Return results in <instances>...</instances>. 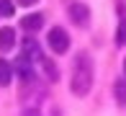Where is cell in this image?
I'll return each instance as SVG.
<instances>
[{
    "label": "cell",
    "mask_w": 126,
    "mask_h": 116,
    "mask_svg": "<svg viewBox=\"0 0 126 116\" xmlns=\"http://www.w3.org/2000/svg\"><path fill=\"white\" fill-rule=\"evenodd\" d=\"M113 41H116V46H124V44H126V18H121V21H118L116 39H113Z\"/></svg>",
    "instance_id": "obj_11"
},
{
    "label": "cell",
    "mask_w": 126,
    "mask_h": 116,
    "mask_svg": "<svg viewBox=\"0 0 126 116\" xmlns=\"http://www.w3.org/2000/svg\"><path fill=\"white\" fill-rule=\"evenodd\" d=\"M93 59L85 52H80L72 62V80H70V90L75 98H85L93 88Z\"/></svg>",
    "instance_id": "obj_1"
},
{
    "label": "cell",
    "mask_w": 126,
    "mask_h": 116,
    "mask_svg": "<svg viewBox=\"0 0 126 116\" xmlns=\"http://www.w3.org/2000/svg\"><path fill=\"white\" fill-rule=\"evenodd\" d=\"M124 75H126V59H124Z\"/></svg>",
    "instance_id": "obj_15"
},
{
    "label": "cell",
    "mask_w": 126,
    "mask_h": 116,
    "mask_svg": "<svg viewBox=\"0 0 126 116\" xmlns=\"http://www.w3.org/2000/svg\"><path fill=\"white\" fill-rule=\"evenodd\" d=\"M113 96H116L118 106H126V77H118L113 83Z\"/></svg>",
    "instance_id": "obj_9"
},
{
    "label": "cell",
    "mask_w": 126,
    "mask_h": 116,
    "mask_svg": "<svg viewBox=\"0 0 126 116\" xmlns=\"http://www.w3.org/2000/svg\"><path fill=\"white\" fill-rule=\"evenodd\" d=\"M41 26H44V13H31V16H23V18H21V28L28 31V34H36Z\"/></svg>",
    "instance_id": "obj_5"
},
{
    "label": "cell",
    "mask_w": 126,
    "mask_h": 116,
    "mask_svg": "<svg viewBox=\"0 0 126 116\" xmlns=\"http://www.w3.org/2000/svg\"><path fill=\"white\" fill-rule=\"evenodd\" d=\"M13 44H16V31L10 26H3L0 28V52L13 49Z\"/></svg>",
    "instance_id": "obj_7"
},
{
    "label": "cell",
    "mask_w": 126,
    "mask_h": 116,
    "mask_svg": "<svg viewBox=\"0 0 126 116\" xmlns=\"http://www.w3.org/2000/svg\"><path fill=\"white\" fill-rule=\"evenodd\" d=\"M0 18H13V0H0Z\"/></svg>",
    "instance_id": "obj_12"
},
{
    "label": "cell",
    "mask_w": 126,
    "mask_h": 116,
    "mask_svg": "<svg viewBox=\"0 0 126 116\" xmlns=\"http://www.w3.org/2000/svg\"><path fill=\"white\" fill-rule=\"evenodd\" d=\"M47 41H49V46H51L54 54H64V52L70 49V36H67V31H64V28H59V26H54V28L49 31Z\"/></svg>",
    "instance_id": "obj_2"
},
{
    "label": "cell",
    "mask_w": 126,
    "mask_h": 116,
    "mask_svg": "<svg viewBox=\"0 0 126 116\" xmlns=\"http://www.w3.org/2000/svg\"><path fill=\"white\" fill-rule=\"evenodd\" d=\"M23 54H26V57H31V59H39V62L44 59L41 46H39V41H36L33 36H26V39H23Z\"/></svg>",
    "instance_id": "obj_6"
},
{
    "label": "cell",
    "mask_w": 126,
    "mask_h": 116,
    "mask_svg": "<svg viewBox=\"0 0 126 116\" xmlns=\"http://www.w3.org/2000/svg\"><path fill=\"white\" fill-rule=\"evenodd\" d=\"M23 116H41V114H39L36 108H26V111H23Z\"/></svg>",
    "instance_id": "obj_14"
},
{
    "label": "cell",
    "mask_w": 126,
    "mask_h": 116,
    "mask_svg": "<svg viewBox=\"0 0 126 116\" xmlns=\"http://www.w3.org/2000/svg\"><path fill=\"white\" fill-rule=\"evenodd\" d=\"M16 70L10 65L8 59H0V88H5V85H10V80H13Z\"/></svg>",
    "instance_id": "obj_8"
},
{
    "label": "cell",
    "mask_w": 126,
    "mask_h": 116,
    "mask_svg": "<svg viewBox=\"0 0 126 116\" xmlns=\"http://www.w3.org/2000/svg\"><path fill=\"white\" fill-rule=\"evenodd\" d=\"M67 16H70V21L75 23V26H80V28H85L90 23V8L85 3H70Z\"/></svg>",
    "instance_id": "obj_3"
},
{
    "label": "cell",
    "mask_w": 126,
    "mask_h": 116,
    "mask_svg": "<svg viewBox=\"0 0 126 116\" xmlns=\"http://www.w3.org/2000/svg\"><path fill=\"white\" fill-rule=\"evenodd\" d=\"M41 65H44V70H47L49 80H54V83H57V80H59V70H57V65H54L51 59H47V57L41 59Z\"/></svg>",
    "instance_id": "obj_10"
},
{
    "label": "cell",
    "mask_w": 126,
    "mask_h": 116,
    "mask_svg": "<svg viewBox=\"0 0 126 116\" xmlns=\"http://www.w3.org/2000/svg\"><path fill=\"white\" fill-rule=\"evenodd\" d=\"M13 70H16V75H18L23 83H31V80H33V59L26 57L23 52H21V57L13 62Z\"/></svg>",
    "instance_id": "obj_4"
},
{
    "label": "cell",
    "mask_w": 126,
    "mask_h": 116,
    "mask_svg": "<svg viewBox=\"0 0 126 116\" xmlns=\"http://www.w3.org/2000/svg\"><path fill=\"white\" fill-rule=\"evenodd\" d=\"M39 0H18V5H26V8H31V5H36Z\"/></svg>",
    "instance_id": "obj_13"
}]
</instances>
